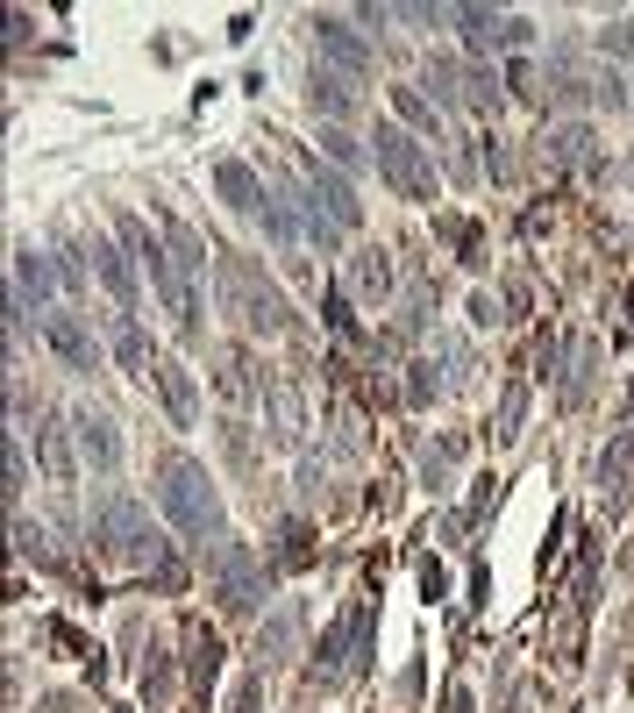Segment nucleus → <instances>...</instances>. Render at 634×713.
Wrapping results in <instances>:
<instances>
[{"label":"nucleus","instance_id":"obj_1","mask_svg":"<svg viewBox=\"0 0 634 713\" xmlns=\"http://www.w3.org/2000/svg\"><path fill=\"white\" fill-rule=\"evenodd\" d=\"M157 499L178 521V536H193V542L215 536L221 542V499H215V485H207V472L193 457H164L157 464Z\"/></svg>","mask_w":634,"mask_h":713},{"label":"nucleus","instance_id":"obj_2","mask_svg":"<svg viewBox=\"0 0 634 713\" xmlns=\"http://www.w3.org/2000/svg\"><path fill=\"white\" fill-rule=\"evenodd\" d=\"M94 542H100L108 557H122V564H150V571H157V564H172V557H164V536L150 528V514L135 507V499H122V493H114V499H100Z\"/></svg>","mask_w":634,"mask_h":713},{"label":"nucleus","instance_id":"obj_3","mask_svg":"<svg viewBox=\"0 0 634 713\" xmlns=\"http://www.w3.org/2000/svg\"><path fill=\"white\" fill-rule=\"evenodd\" d=\"M221 285H229V307L243 314V328H256V336H278V328H293L285 293H278V285H271L256 264H243V257H221Z\"/></svg>","mask_w":634,"mask_h":713},{"label":"nucleus","instance_id":"obj_4","mask_svg":"<svg viewBox=\"0 0 634 713\" xmlns=\"http://www.w3.org/2000/svg\"><path fill=\"white\" fill-rule=\"evenodd\" d=\"M215 599L229 606V614H250L256 599H264V564L250 557V542H215Z\"/></svg>","mask_w":634,"mask_h":713},{"label":"nucleus","instance_id":"obj_5","mask_svg":"<svg viewBox=\"0 0 634 713\" xmlns=\"http://www.w3.org/2000/svg\"><path fill=\"white\" fill-rule=\"evenodd\" d=\"M379 172H385L392 193H406V201H428L435 193V164L420 158V143L400 136V129H379Z\"/></svg>","mask_w":634,"mask_h":713},{"label":"nucleus","instance_id":"obj_6","mask_svg":"<svg viewBox=\"0 0 634 713\" xmlns=\"http://www.w3.org/2000/svg\"><path fill=\"white\" fill-rule=\"evenodd\" d=\"M43 343H51V350L65 357L72 371H100V336L86 328V314H72V307L43 314Z\"/></svg>","mask_w":634,"mask_h":713},{"label":"nucleus","instance_id":"obj_7","mask_svg":"<svg viewBox=\"0 0 634 713\" xmlns=\"http://www.w3.org/2000/svg\"><path fill=\"white\" fill-rule=\"evenodd\" d=\"M51 300V264H43L36 242H14V328L29 322V307Z\"/></svg>","mask_w":634,"mask_h":713},{"label":"nucleus","instance_id":"obj_8","mask_svg":"<svg viewBox=\"0 0 634 713\" xmlns=\"http://www.w3.org/2000/svg\"><path fill=\"white\" fill-rule=\"evenodd\" d=\"M72 429H79V450L94 472H114L122 464V435H114V414H100V407H79L72 414Z\"/></svg>","mask_w":634,"mask_h":713},{"label":"nucleus","instance_id":"obj_9","mask_svg":"<svg viewBox=\"0 0 634 713\" xmlns=\"http://www.w3.org/2000/svg\"><path fill=\"white\" fill-rule=\"evenodd\" d=\"M307 186L321 193V207L336 215V229H357V222H364V201L350 193V179H336V172H321V164H307Z\"/></svg>","mask_w":634,"mask_h":713},{"label":"nucleus","instance_id":"obj_10","mask_svg":"<svg viewBox=\"0 0 634 713\" xmlns=\"http://www.w3.org/2000/svg\"><path fill=\"white\" fill-rule=\"evenodd\" d=\"M314 43H321V57H328V65H342L350 79H364V72H371V51L342 22H314Z\"/></svg>","mask_w":634,"mask_h":713},{"label":"nucleus","instance_id":"obj_11","mask_svg":"<svg viewBox=\"0 0 634 713\" xmlns=\"http://www.w3.org/2000/svg\"><path fill=\"white\" fill-rule=\"evenodd\" d=\"M215 186H221V201H229L236 215H256V207L271 201V193L256 186V172H250V164H215Z\"/></svg>","mask_w":634,"mask_h":713},{"label":"nucleus","instance_id":"obj_12","mask_svg":"<svg viewBox=\"0 0 634 713\" xmlns=\"http://www.w3.org/2000/svg\"><path fill=\"white\" fill-rule=\"evenodd\" d=\"M114 364H122V371H135V378L157 371V350H150V336L135 328V314H122V322H114Z\"/></svg>","mask_w":634,"mask_h":713},{"label":"nucleus","instance_id":"obj_13","mask_svg":"<svg viewBox=\"0 0 634 713\" xmlns=\"http://www.w3.org/2000/svg\"><path fill=\"white\" fill-rule=\"evenodd\" d=\"M307 100H314V108H321V115H336V121L357 108L350 79H342V72H328V65H314V79H307Z\"/></svg>","mask_w":634,"mask_h":713},{"label":"nucleus","instance_id":"obj_14","mask_svg":"<svg viewBox=\"0 0 634 713\" xmlns=\"http://www.w3.org/2000/svg\"><path fill=\"white\" fill-rule=\"evenodd\" d=\"M157 386H164V407H172V421H178V429H193V371L164 357V364H157Z\"/></svg>","mask_w":634,"mask_h":713},{"label":"nucleus","instance_id":"obj_15","mask_svg":"<svg viewBox=\"0 0 634 713\" xmlns=\"http://www.w3.org/2000/svg\"><path fill=\"white\" fill-rule=\"evenodd\" d=\"M94 264H100V279H108V293L122 300V307H135V271H129V257L114 250V242H94Z\"/></svg>","mask_w":634,"mask_h":713},{"label":"nucleus","instance_id":"obj_16","mask_svg":"<svg viewBox=\"0 0 634 713\" xmlns=\"http://www.w3.org/2000/svg\"><path fill=\"white\" fill-rule=\"evenodd\" d=\"M457 22H463V43H471V51H500V22H506V14H492V8H457Z\"/></svg>","mask_w":634,"mask_h":713},{"label":"nucleus","instance_id":"obj_17","mask_svg":"<svg viewBox=\"0 0 634 713\" xmlns=\"http://www.w3.org/2000/svg\"><path fill=\"white\" fill-rule=\"evenodd\" d=\"M293 642H299V606H285V614L271 620L264 635H256V657H264V663H278V657H285V649H293Z\"/></svg>","mask_w":634,"mask_h":713},{"label":"nucleus","instance_id":"obj_18","mask_svg":"<svg viewBox=\"0 0 634 713\" xmlns=\"http://www.w3.org/2000/svg\"><path fill=\"white\" fill-rule=\"evenodd\" d=\"M357 293H364V300H385V293H392V264H385V250H364V257H357Z\"/></svg>","mask_w":634,"mask_h":713},{"label":"nucleus","instance_id":"obj_19","mask_svg":"<svg viewBox=\"0 0 634 713\" xmlns=\"http://www.w3.org/2000/svg\"><path fill=\"white\" fill-rule=\"evenodd\" d=\"M271 435H278V443H293V435H299V400H293V386H271Z\"/></svg>","mask_w":634,"mask_h":713},{"label":"nucleus","instance_id":"obj_20","mask_svg":"<svg viewBox=\"0 0 634 713\" xmlns=\"http://www.w3.org/2000/svg\"><path fill=\"white\" fill-rule=\"evenodd\" d=\"M164 236H172V257H178V264H186V271H207V242L193 236L186 222H164Z\"/></svg>","mask_w":634,"mask_h":713},{"label":"nucleus","instance_id":"obj_21","mask_svg":"<svg viewBox=\"0 0 634 713\" xmlns=\"http://www.w3.org/2000/svg\"><path fill=\"white\" fill-rule=\"evenodd\" d=\"M392 108H400L406 121H420V129H435V108H428V100H414V94H406V86H400V94H392Z\"/></svg>","mask_w":634,"mask_h":713},{"label":"nucleus","instance_id":"obj_22","mask_svg":"<svg viewBox=\"0 0 634 713\" xmlns=\"http://www.w3.org/2000/svg\"><path fill=\"white\" fill-rule=\"evenodd\" d=\"M43 457H51V478L57 485L72 478V457H65V443H57V429H43Z\"/></svg>","mask_w":634,"mask_h":713},{"label":"nucleus","instance_id":"obj_23","mask_svg":"<svg viewBox=\"0 0 634 713\" xmlns=\"http://www.w3.org/2000/svg\"><path fill=\"white\" fill-rule=\"evenodd\" d=\"M521 407H527V392H521V386H513V392H506V400H500V435H521Z\"/></svg>","mask_w":634,"mask_h":713},{"label":"nucleus","instance_id":"obj_24","mask_svg":"<svg viewBox=\"0 0 634 713\" xmlns=\"http://www.w3.org/2000/svg\"><path fill=\"white\" fill-rule=\"evenodd\" d=\"M29 485V457H22V443H8V493H22Z\"/></svg>","mask_w":634,"mask_h":713},{"label":"nucleus","instance_id":"obj_25","mask_svg":"<svg viewBox=\"0 0 634 713\" xmlns=\"http://www.w3.org/2000/svg\"><path fill=\"white\" fill-rule=\"evenodd\" d=\"M321 143H328V158H336V164H357V143H350V136H342V129H328Z\"/></svg>","mask_w":634,"mask_h":713},{"label":"nucleus","instance_id":"obj_26","mask_svg":"<svg viewBox=\"0 0 634 713\" xmlns=\"http://www.w3.org/2000/svg\"><path fill=\"white\" fill-rule=\"evenodd\" d=\"M256 692H264V685H256V678H243V692H236V713H256Z\"/></svg>","mask_w":634,"mask_h":713}]
</instances>
